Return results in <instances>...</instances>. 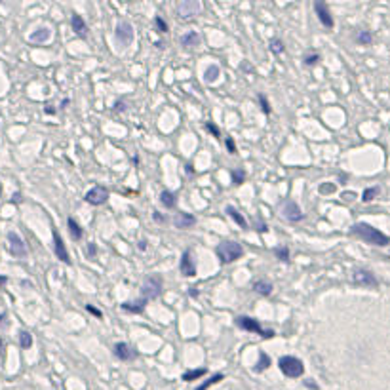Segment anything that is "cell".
Masks as SVG:
<instances>
[{
    "instance_id": "f1b7e54d",
    "label": "cell",
    "mask_w": 390,
    "mask_h": 390,
    "mask_svg": "<svg viewBox=\"0 0 390 390\" xmlns=\"http://www.w3.org/2000/svg\"><path fill=\"white\" fill-rule=\"evenodd\" d=\"M356 42L361 44V46H367V44L373 42V34L369 30H360L358 36H356Z\"/></svg>"
},
{
    "instance_id": "8992f818",
    "label": "cell",
    "mask_w": 390,
    "mask_h": 390,
    "mask_svg": "<svg viewBox=\"0 0 390 390\" xmlns=\"http://www.w3.org/2000/svg\"><path fill=\"white\" fill-rule=\"evenodd\" d=\"M115 36H116V42L120 44L122 48H128L133 42V27H131L130 21H118Z\"/></svg>"
},
{
    "instance_id": "8fae6325",
    "label": "cell",
    "mask_w": 390,
    "mask_h": 390,
    "mask_svg": "<svg viewBox=\"0 0 390 390\" xmlns=\"http://www.w3.org/2000/svg\"><path fill=\"white\" fill-rule=\"evenodd\" d=\"M107 198H109V190L105 187H93L84 194V200L91 206H101L107 202Z\"/></svg>"
},
{
    "instance_id": "cb8c5ba5",
    "label": "cell",
    "mask_w": 390,
    "mask_h": 390,
    "mask_svg": "<svg viewBox=\"0 0 390 390\" xmlns=\"http://www.w3.org/2000/svg\"><path fill=\"white\" fill-rule=\"evenodd\" d=\"M67 225H69V232H71L72 238H74V240H80L84 232H82V229H80V225L74 221V217H69V219H67Z\"/></svg>"
},
{
    "instance_id": "52a82bcc",
    "label": "cell",
    "mask_w": 390,
    "mask_h": 390,
    "mask_svg": "<svg viewBox=\"0 0 390 390\" xmlns=\"http://www.w3.org/2000/svg\"><path fill=\"white\" fill-rule=\"evenodd\" d=\"M352 282L356 286H363V288H377L379 286V280L375 278V274L367 269H356L352 272Z\"/></svg>"
},
{
    "instance_id": "11a10c76",
    "label": "cell",
    "mask_w": 390,
    "mask_h": 390,
    "mask_svg": "<svg viewBox=\"0 0 390 390\" xmlns=\"http://www.w3.org/2000/svg\"><path fill=\"white\" fill-rule=\"evenodd\" d=\"M0 350H2V339H0Z\"/></svg>"
},
{
    "instance_id": "4fadbf2b",
    "label": "cell",
    "mask_w": 390,
    "mask_h": 390,
    "mask_svg": "<svg viewBox=\"0 0 390 390\" xmlns=\"http://www.w3.org/2000/svg\"><path fill=\"white\" fill-rule=\"evenodd\" d=\"M179 270H181V274L183 276H196V265H194V261H192V253H190V249H185L183 251V257H181V263H179Z\"/></svg>"
},
{
    "instance_id": "d4e9b609",
    "label": "cell",
    "mask_w": 390,
    "mask_h": 390,
    "mask_svg": "<svg viewBox=\"0 0 390 390\" xmlns=\"http://www.w3.org/2000/svg\"><path fill=\"white\" fill-rule=\"evenodd\" d=\"M269 365H270V358H269V356H267V354L261 350V352H259V361L255 363L253 371H255V373H263L265 369H269Z\"/></svg>"
},
{
    "instance_id": "ee69618b",
    "label": "cell",
    "mask_w": 390,
    "mask_h": 390,
    "mask_svg": "<svg viewBox=\"0 0 390 390\" xmlns=\"http://www.w3.org/2000/svg\"><path fill=\"white\" fill-rule=\"evenodd\" d=\"M154 221H158V223H166V217L162 215V213H160V211H154Z\"/></svg>"
},
{
    "instance_id": "74e56055",
    "label": "cell",
    "mask_w": 390,
    "mask_h": 390,
    "mask_svg": "<svg viewBox=\"0 0 390 390\" xmlns=\"http://www.w3.org/2000/svg\"><path fill=\"white\" fill-rule=\"evenodd\" d=\"M86 255H88V259H93V257L97 255V246H95L93 242H90V244H88V247H86Z\"/></svg>"
},
{
    "instance_id": "d590c367",
    "label": "cell",
    "mask_w": 390,
    "mask_h": 390,
    "mask_svg": "<svg viewBox=\"0 0 390 390\" xmlns=\"http://www.w3.org/2000/svg\"><path fill=\"white\" fill-rule=\"evenodd\" d=\"M257 97H259V103H261V109H263V113H265V115H270V105H269V101H267V97H265L263 93H259Z\"/></svg>"
},
{
    "instance_id": "7c38bea8",
    "label": "cell",
    "mask_w": 390,
    "mask_h": 390,
    "mask_svg": "<svg viewBox=\"0 0 390 390\" xmlns=\"http://www.w3.org/2000/svg\"><path fill=\"white\" fill-rule=\"evenodd\" d=\"M8 242H10V253L14 257H25L27 255L25 242L21 240V236L17 232H8Z\"/></svg>"
},
{
    "instance_id": "9f6ffc18",
    "label": "cell",
    "mask_w": 390,
    "mask_h": 390,
    "mask_svg": "<svg viewBox=\"0 0 390 390\" xmlns=\"http://www.w3.org/2000/svg\"><path fill=\"white\" fill-rule=\"evenodd\" d=\"M0 194H2V185H0Z\"/></svg>"
},
{
    "instance_id": "1f68e13d",
    "label": "cell",
    "mask_w": 390,
    "mask_h": 390,
    "mask_svg": "<svg viewBox=\"0 0 390 390\" xmlns=\"http://www.w3.org/2000/svg\"><path fill=\"white\" fill-rule=\"evenodd\" d=\"M19 345H21V348H30V345H32V335L29 331H21L19 333Z\"/></svg>"
},
{
    "instance_id": "7402d4cb",
    "label": "cell",
    "mask_w": 390,
    "mask_h": 390,
    "mask_svg": "<svg viewBox=\"0 0 390 390\" xmlns=\"http://www.w3.org/2000/svg\"><path fill=\"white\" fill-rule=\"evenodd\" d=\"M253 289H255L259 295H270L272 289H274V286H272L269 280H257V282H253Z\"/></svg>"
},
{
    "instance_id": "9a60e30c",
    "label": "cell",
    "mask_w": 390,
    "mask_h": 390,
    "mask_svg": "<svg viewBox=\"0 0 390 390\" xmlns=\"http://www.w3.org/2000/svg\"><path fill=\"white\" fill-rule=\"evenodd\" d=\"M113 352H115L116 358H118V360H122V361H130L137 356L135 348H131L128 343H116L115 348H113Z\"/></svg>"
},
{
    "instance_id": "bcb514c9",
    "label": "cell",
    "mask_w": 390,
    "mask_h": 390,
    "mask_svg": "<svg viewBox=\"0 0 390 390\" xmlns=\"http://www.w3.org/2000/svg\"><path fill=\"white\" fill-rule=\"evenodd\" d=\"M255 231H259V232H267V225H265V223H259V227H255Z\"/></svg>"
},
{
    "instance_id": "d6986e66",
    "label": "cell",
    "mask_w": 390,
    "mask_h": 390,
    "mask_svg": "<svg viewBox=\"0 0 390 390\" xmlns=\"http://www.w3.org/2000/svg\"><path fill=\"white\" fill-rule=\"evenodd\" d=\"M225 213L231 217V219L234 221V223H236V225H238V227H242L244 231L247 229V221L244 219V215H242V213H240V211H238L234 206H227V208H225Z\"/></svg>"
},
{
    "instance_id": "ac0fdd59",
    "label": "cell",
    "mask_w": 390,
    "mask_h": 390,
    "mask_svg": "<svg viewBox=\"0 0 390 390\" xmlns=\"http://www.w3.org/2000/svg\"><path fill=\"white\" fill-rule=\"evenodd\" d=\"M147 299H137V301H126V303H122V310H126V312H131V314H141L145 310V306H147Z\"/></svg>"
},
{
    "instance_id": "c3c4849f",
    "label": "cell",
    "mask_w": 390,
    "mask_h": 390,
    "mask_svg": "<svg viewBox=\"0 0 390 390\" xmlns=\"http://www.w3.org/2000/svg\"><path fill=\"white\" fill-rule=\"evenodd\" d=\"M19 200H21V194H19V192H15L14 196H12V202L17 204V202H19Z\"/></svg>"
},
{
    "instance_id": "484cf974",
    "label": "cell",
    "mask_w": 390,
    "mask_h": 390,
    "mask_svg": "<svg viewBox=\"0 0 390 390\" xmlns=\"http://www.w3.org/2000/svg\"><path fill=\"white\" fill-rule=\"evenodd\" d=\"M219 65H210L208 69H206V72H204V80L206 82H215L217 78H219Z\"/></svg>"
},
{
    "instance_id": "816d5d0a",
    "label": "cell",
    "mask_w": 390,
    "mask_h": 390,
    "mask_svg": "<svg viewBox=\"0 0 390 390\" xmlns=\"http://www.w3.org/2000/svg\"><path fill=\"white\" fill-rule=\"evenodd\" d=\"M6 282H8V278H6V276H0V286L6 284Z\"/></svg>"
},
{
    "instance_id": "4316f807",
    "label": "cell",
    "mask_w": 390,
    "mask_h": 390,
    "mask_svg": "<svg viewBox=\"0 0 390 390\" xmlns=\"http://www.w3.org/2000/svg\"><path fill=\"white\" fill-rule=\"evenodd\" d=\"M206 375V369L200 367V369H188L187 373L183 375V381L185 383H190V381H196V379H200V377Z\"/></svg>"
},
{
    "instance_id": "836d02e7",
    "label": "cell",
    "mask_w": 390,
    "mask_h": 390,
    "mask_svg": "<svg viewBox=\"0 0 390 390\" xmlns=\"http://www.w3.org/2000/svg\"><path fill=\"white\" fill-rule=\"evenodd\" d=\"M269 48H270L272 54H282V52H284V42H282L280 38H274V40H270V46H269Z\"/></svg>"
},
{
    "instance_id": "ba28073f",
    "label": "cell",
    "mask_w": 390,
    "mask_h": 390,
    "mask_svg": "<svg viewBox=\"0 0 390 390\" xmlns=\"http://www.w3.org/2000/svg\"><path fill=\"white\" fill-rule=\"evenodd\" d=\"M280 210H282L284 219H288L291 223H299L304 217V213L301 211V208H299V204L293 202V200H284V202L280 204Z\"/></svg>"
},
{
    "instance_id": "603a6c76",
    "label": "cell",
    "mask_w": 390,
    "mask_h": 390,
    "mask_svg": "<svg viewBox=\"0 0 390 390\" xmlns=\"http://www.w3.org/2000/svg\"><path fill=\"white\" fill-rule=\"evenodd\" d=\"M160 202H162V206H166L168 210H172V208H175L177 200H175L174 192H170V190H162V192H160Z\"/></svg>"
},
{
    "instance_id": "2e32d148",
    "label": "cell",
    "mask_w": 390,
    "mask_h": 390,
    "mask_svg": "<svg viewBox=\"0 0 390 390\" xmlns=\"http://www.w3.org/2000/svg\"><path fill=\"white\" fill-rule=\"evenodd\" d=\"M174 225L177 229H190L196 225V217L187 213V211H181L174 217Z\"/></svg>"
},
{
    "instance_id": "44dd1931",
    "label": "cell",
    "mask_w": 390,
    "mask_h": 390,
    "mask_svg": "<svg viewBox=\"0 0 390 390\" xmlns=\"http://www.w3.org/2000/svg\"><path fill=\"white\" fill-rule=\"evenodd\" d=\"M198 44H200V34L196 30H190V32L181 36V46H185V48H194Z\"/></svg>"
},
{
    "instance_id": "f907efd6",
    "label": "cell",
    "mask_w": 390,
    "mask_h": 390,
    "mask_svg": "<svg viewBox=\"0 0 390 390\" xmlns=\"http://www.w3.org/2000/svg\"><path fill=\"white\" fill-rule=\"evenodd\" d=\"M139 249H147V240H141V242H139Z\"/></svg>"
},
{
    "instance_id": "db71d44e",
    "label": "cell",
    "mask_w": 390,
    "mask_h": 390,
    "mask_svg": "<svg viewBox=\"0 0 390 390\" xmlns=\"http://www.w3.org/2000/svg\"><path fill=\"white\" fill-rule=\"evenodd\" d=\"M4 318H6V314H0V324L4 322Z\"/></svg>"
},
{
    "instance_id": "e575fe53",
    "label": "cell",
    "mask_w": 390,
    "mask_h": 390,
    "mask_svg": "<svg viewBox=\"0 0 390 390\" xmlns=\"http://www.w3.org/2000/svg\"><path fill=\"white\" fill-rule=\"evenodd\" d=\"M154 25H156V29H158V32H168V23L160 17V15H156L154 17Z\"/></svg>"
},
{
    "instance_id": "ab89813d",
    "label": "cell",
    "mask_w": 390,
    "mask_h": 390,
    "mask_svg": "<svg viewBox=\"0 0 390 390\" xmlns=\"http://www.w3.org/2000/svg\"><path fill=\"white\" fill-rule=\"evenodd\" d=\"M206 128H208V131H211L215 137H219V135H221V131H219V128H217L213 122H206Z\"/></svg>"
},
{
    "instance_id": "60d3db41",
    "label": "cell",
    "mask_w": 390,
    "mask_h": 390,
    "mask_svg": "<svg viewBox=\"0 0 390 390\" xmlns=\"http://www.w3.org/2000/svg\"><path fill=\"white\" fill-rule=\"evenodd\" d=\"M227 149H229L231 154H236V145L232 141V137H227Z\"/></svg>"
},
{
    "instance_id": "5b68a950",
    "label": "cell",
    "mask_w": 390,
    "mask_h": 390,
    "mask_svg": "<svg viewBox=\"0 0 390 390\" xmlns=\"http://www.w3.org/2000/svg\"><path fill=\"white\" fill-rule=\"evenodd\" d=\"M236 326H238L240 330L257 333V335L265 337V339H270V337H274L276 335L272 330H263L259 322H257V320H253V318H249V316H238V318H236Z\"/></svg>"
},
{
    "instance_id": "8d00e7d4",
    "label": "cell",
    "mask_w": 390,
    "mask_h": 390,
    "mask_svg": "<svg viewBox=\"0 0 390 390\" xmlns=\"http://www.w3.org/2000/svg\"><path fill=\"white\" fill-rule=\"evenodd\" d=\"M303 61H304V65H306V67H312V65H316V63L320 61V56L318 54H310V56H306Z\"/></svg>"
},
{
    "instance_id": "7bdbcfd3",
    "label": "cell",
    "mask_w": 390,
    "mask_h": 390,
    "mask_svg": "<svg viewBox=\"0 0 390 390\" xmlns=\"http://www.w3.org/2000/svg\"><path fill=\"white\" fill-rule=\"evenodd\" d=\"M304 387H308L310 390H320L318 385H314V383H312V379H306V381H304Z\"/></svg>"
},
{
    "instance_id": "30bf717a",
    "label": "cell",
    "mask_w": 390,
    "mask_h": 390,
    "mask_svg": "<svg viewBox=\"0 0 390 390\" xmlns=\"http://www.w3.org/2000/svg\"><path fill=\"white\" fill-rule=\"evenodd\" d=\"M314 10H316V15H318L320 23H322L326 29H333L335 21H333V15H331V12H330V8H328V4L322 2V0H316V2H314Z\"/></svg>"
},
{
    "instance_id": "9c48e42d",
    "label": "cell",
    "mask_w": 390,
    "mask_h": 390,
    "mask_svg": "<svg viewBox=\"0 0 390 390\" xmlns=\"http://www.w3.org/2000/svg\"><path fill=\"white\" fill-rule=\"evenodd\" d=\"M202 10V4L198 0H183L177 4V14L181 19H188L192 15H198Z\"/></svg>"
},
{
    "instance_id": "f35d334b",
    "label": "cell",
    "mask_w": 390,
    "mask_h": 390,
    "mask_svg": "<svg viewBox=\"0 0 390 390\" xmlns=\"http://www.w3.org/2000/svg\"><path fill=\"white\" fill-rule=\"evenodd\" d=\"M86 310H88V312H90V314H93L95 318H101V316H103V314H101V310H99V308H95L93 304H86Z\"/></svg>"
},
{
    "instance_id": "3957f363",
    "label": "cell",
    "mask_w": 390,
    "mask_h": 390,
    "mask_svg": "<svg viewBox=\"0 0 390 390\" xmlns=\"http://www.w3.org/2000/svg\"><path fill=\"white\" fill-rule=\"evenodd\" d=\"M278 367L289 379H299L304 373V363L295 356H282L278 360Z\"/></svg>"
},
{
    "instance_id": "f546056e",
    "label": "cell",
    "mask_w": 390,
    "mask_h": 390,
    "mask_svg": "<svg viewBox=\"0 0 390 390\" xmlns=\"http://www.w3.org/2000/svg\"><path fill=\"white\" fill-rule=\"evenodd\" d=\"M379 190H381L379 187L365 188V190H363V194H361V202H371L377 194H379Z\"/></svg>"
},
{
    "instance_id": "f6af8a7d",
    "label": "cell",
    "mask_w": 390,
    "mask_h": 390,
    "mask_svg": "<svg viewBox=\"0 0 390 390\" xmlns=\"http://www.w3.org/2000/svg\"><path fill=\"white\" fill-rule=\"evenodd\" d=\"M343 198L345 200H352L354 198V192H343Z\"/></svg>"
},
{
    "instance_id": "6da1fadb",
    "label": "cell",
    "mask_w": 390,
    "mask_h": 390,
    "mask_svg": "<svg viewBox=\"0 0 390 390\" xmlns=\"http://www.w3.org/2000/svg\"><path fill=\"white\" fill-rule=\"evenodd\" d=\"M352 234L360 236L365 244H371V246L387 247L390 244V238L385 232H381L379 229L367 225V223H356V225L352 227Z\"/></svg>"
},
{
    "instance_id": "83f0119b",
    "label": "cell",
    "mask_w": 390,
    "mask_h": 390,
    "mask_svg": "<svg viewBox=\"0 0 390 390\" xmlns=\"http://www.w3.org/2000/svg\"><path fill=\"white\" fill-rule=\"evenodd\" d=\"M223 381V373H215V375L211 377V379H208V381H204L202 385L198 387L196 390H208L210 387H213V385H217V383H221Z\"/></svg>"
},
{
    "instance_id": "277c9868",
    "label": "cell",
    "mask_w": 390,
    "mask_h": 390,
    "mask_svg": "<svg viewBox=\"0 0 390 390\" xmlns=\"http://www.w3.org/2000/svg\"><path fill=\"white\" fill-rule=\"evenodd\" d=\"M162 276L160 274H150L145 278L143 286H141V297L150 301V299H156L160 293H162Z\"/></svg>"
},
{
    "instance_id": "e0dca14e",
    "label": "cell",
    "mask_w": 390,
    "mask_h": 390,
    "mask_svg": "<svg viewBox=\"0 0 390 390\" xmlns=\"http://www.w3.org/2000/svg\"><path fill=\"white\" fill-rule=\"evenodd\" d=\"M71 25H72V30H74L80 38H86L88 36V25H86V21H84V17H82V15H78V14L72 15Z\"/></svg>"
},
{
    "instance_id": "5bb4252c",
    "label": "cell",
    "mask_w": 390,
    "mask_h": 390,
    "mask_svg": "<svg viewBox=\"0 0 390 390\" xmlns=\"http://www.w3.org/2000/svg\"><path fill=\"white\" fill-rule=\"evenodd\" d=\"M54 251H56V255H58V259L61 261V263H65V265H71L69 251H67L65 242H63V238L59 236L58 231H54Z\"/></svg>"
},
{
    "instance_id": "681fc988",
    "label": "cell",
    "mask_w": 390,
    "mask_h": 390,
    "mask_svg": "<svg viewBox=\"0 0 390 390\" xmlns=\"http://www.w3.org/2000/svg\"><path fill=\"white\" fill-rule=\"evenodd\" d=\"M188 293H190V297H198V289H196V288H190V291H188Z\"/></svg>"
},
{
    "instance_id": "d6a6232c",
    "label": "cell",
    "mask_w": 390,
    "mask_h": 390,
    "mask_svg": "<svg viewBox=\"0 0 390 390\" xmlns=\"http://www.w3.org/2000/svg\"><path fill=\"white\" fill-rule=\"evenodd\" d=\"M246 179V174H244V170H232V183L234 185H242V181Z\"/></svg>"
},
{
    "instance_id": "ffe728a7",
    "label": "cell",
    "mask_w": 390,
    "mask_h": 390,
    "mask_svg": "<svg viewBox=\"0 0 390 390\" xmlns=\"http://www.w3.org/2000/svg\"><path fill=\"white\" fill-rule=\"evenodd\" d=\"M50 36H52V30L48 29V27H40V29H36L32 34H30L29 40L30 42L42 44V42H48V40H50Z\"/></svg>"
},
{
    "instance_id": "7a4b0ae2",
    "label": "cell",
    "mask_w": 390,
    "mask_h": 390,
    "mask_svg": "<svg viewBox=\"0 0 390 390\" xmlns=\"http://www.w3.org/2000/svg\"><path fill=\"white\" fill-rule=\"evenodd\" d=\"M215 253H217V257H219V261H221L223 265H227V263H234L236 259H240L242 253H244V247L240 246L238 242L227 240V242H221V244L215 247Z\"/></svg>"
},
{
    "instance_id": "f5cc1de1",
    "label": "cell",
    "mask_w": 390,
    "mask_h": 390,
    "mask_svg": "<svg viewBox=\"0 0 390 390\" xmlns=\"http://www.w3.org/2000/svg\"><path fill=\"white\" fill-rule=\"evenodd\" d=\"M328 190H335V187H322V192H328Z\"/></svg>"
},
{
    "instance_id": "b9f144b4",
    "label": "cell",
    "mask_w": 390,
    "mask_h": 390,
    "mask_svg": "<svg viewBox=\"0 0 390 390\" xmlns=\"http://www.w3.org/2000/svg\"><path fill=\"white\" fill-rule=\"evenodd\" d=\"M128 107H126V103L124 101H116L115 103V111H120V113H124Z\"/></svg>"
},
{
    "instance_id": "4dcf8cb0",
    "label": "cell",
    "mask_w": 390,
    "mask_h": 390,
    "mask_svg": "<svg viewBox=\"0 0 390 390\" xmlns=\"http://www.w3.org/2000/svg\"><path fill=\"white\" fill-rule=\"evenodd\" d=\"M274 255L280 261H282V263H288V261H289V249H288V246L274 247Z\"/></svg>"
},
{
    "instance_id": "7dc6e473",
    "label": "cell",
    "mask_w": 390,
    "mask_h": 390,
    "mask_svg": "<svg viewBox=\"0 0 390 390\" xmlns=\"http://www.w3.org/2000/svg\"><path fill=\"white\" fill-rule=\"evenodd\" d=\"M44 111H46V115H56V109L54 107H46Z\"/></svg>"
}]
</instances>
